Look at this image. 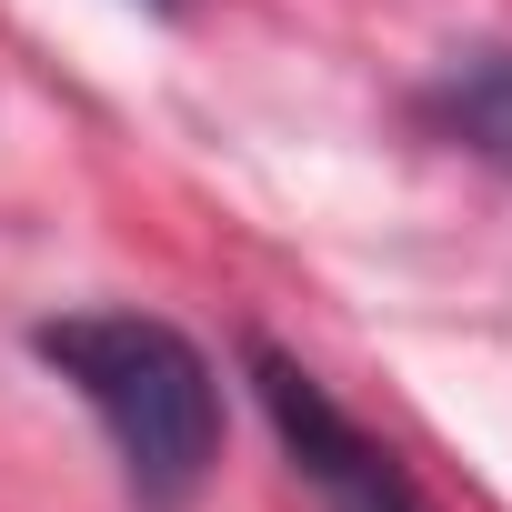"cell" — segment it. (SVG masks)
I'll list each match as a JSON object with an SVG mask.
<instances>
[{
    "instance_id": "6da1fadb",
    "label": "cell",
    "mask_w": 512,
    "mask_h": 512,
    "mask_svg": "<svg viewBox=\"0 0 512 512\" xmlns=\"http://www.w3.org/2000/svg\"><path fill=\"white\" fill-rule=\"evenodd\" d=\"M31 352L91 402V422L111 432L141 512H181L211 462H221V372L211 352L161 322V312H61L31 332Z\"/></svg>"
},
{
    "instance_id": "7a4b0ae2",
    "label": "cell",
    "mask_w": 512,
    "mask_h": 512,
    "mask_svg": "<svg viewBox=\"0 0 512 512\" xmlns=\"http://www.w3.org/2000/svg\"><path fill=\"white\" fill-rule=\"evenodd\" d=\"M251 362V392H262V412H272V432H282V452L302 462V482L322 492V512H422V492H412V472L282 352V342H251L241 352Z\"/></svg>"
},
{
    "instance_id": "277c9868",
    "label": "cell",
    "mask_w": 512,
    "mask_h": 512,
    "mask_svg": "<svg viewBox=\"0 0 512 512\" xmlns=\"http://www.w3.org/2000/svg\"><path fill=\"white\" fill-rule=\"evenodd\" d=\"M151 11H181V0H151Z\"/></svg>"
},
{
    "instance_id": "3957f363",
    "label": "cell",
    "mask_w": 512,
    "mask_h": 512,
    "mask_svg": "<svg viewBox=\"0 0 512 512\" xmlns=\"http://www.w3.org/2000/svg\"><path fill=\"white\" fill-rule=\"evenodd\" d=\"M432 121H442L472 161H492V171L512 181V41L462 51V61L432 81Z\"/></svg>"
}]
</instances>
